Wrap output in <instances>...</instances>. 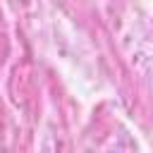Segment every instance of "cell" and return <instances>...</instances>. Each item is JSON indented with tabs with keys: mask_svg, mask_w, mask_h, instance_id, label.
<instances>
[]
</instances>
